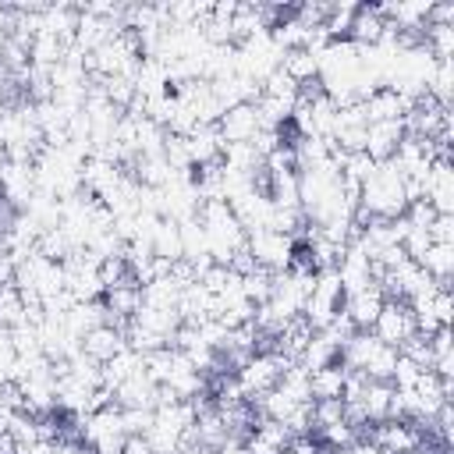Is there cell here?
<instances>
[{
    "label": "cell",
    "mask_w": 454,
    "mask_h": 454,
    "mask_svg": "<svg viewBox=\"0 0 454 454\" xmlns=\"http://www.w3.org/2000/svg\"><path fill=\"white\" fill-rule=\"evenodd\" d=\"M348 454H380V450H376V447H372L369 440H358V443H355V447H351Z\"/></svg>",
    "instance_id": "obj_6"
},
{
    "label": "cell",
    "mask_w": 454,
    "mask_h": 454,
    "mask_svg": "<svg viewBox=\"0 0 454 454\" xmlns=\"http://www.w3.org/2000/svg\"><path fill=\"white\" fill-rule=\"evenodd\" d=\"M348 376H351V372L344 369L340 358H333L330 365L309 369V397H312V401H340Z\"/></svg>",
    "instance_id": "obj_5"
},
{
    "label": "cell",
    "mask_w": 454,
    "mask_h": 454,
    "mask_svg": "<svg viewBox=\"0 0 454 454\" xmlns=\"http://www.w3.org/2000/svg\"><path fill=\"white\" fill-rule=\"evenodd\" d=\"M383 301H387V298H383L380 284H365V287H355V291H348V294H344L340 312L351 319V326H355V330H372V323H376V316H380Z\"/></svg>",
    "instance_id": "obj_3"
},
{
    "label": "cell",
    "mask_w": 454,
    "mask_h": 454,
    "mask_svg": "<svg viewBox=\"0 0 454 454\" xmlns=\"http://www.w3.org/2000/svg\"><path fill=\"white\" fill-rule=\"evenodd\" d=\"M401 142H404V124L401 121H376V124L365 128V149L362 153L372 163H387V160H394Z\"/></svg>",
    "instance_id": "obj_4"
},
{
    "label": "cell",
    "mask_w": 454,
    "mask_h": 454,
    "mask_svg": "<svg viewBox=\"0 0 454 454\" xmlns=\"http://www.w3.org/2000/svg\"><path fill=\"white\" fill-rule=\"evenodd\" d=\"M124 348H128L124 330H121V326H110V323L92 326V330L78 340V351H82L89 362H96V365H106V362H110V358H117Z\"/></svg>",
    "instance_id": "obj_2"
},
{
    "label": "cell",
    "mask_w": 454,
    "mask_h": 454,
    "mask_svg": "<svg viewBox=\"0 0 454 454\" xmlns=\"http://www.w3.org/2000/svg\"><path fill=\"white\" fill-rule=\"evenodd\" d=\"M372 333H376L387 348L401 351V348L419 333V323H415L411 305H408V301H397V298H387L383 309H380V316H376V323H372Z\"/></svg>",
    "instance_id": "obj_1"
}]
</instances>
